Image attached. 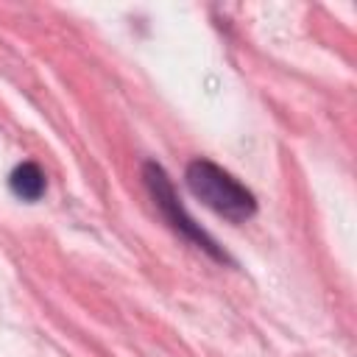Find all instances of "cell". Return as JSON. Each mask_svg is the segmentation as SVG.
Listing matches in <instances>:
<instances>
[{
	"label": "cell",
	"instance_id": "obj_3",
	"mask_svg": "<svg viewBox=\"0 0 357 357\" xmlns=\"http://www.w3.org/2000/svg\"><path fill=\"white\" fill-rule=\"evenodd\" d=\"M8 184H11V192L17 198H22V201H39L42 192H45V173H42V167L36 162H22V165L14 167Z\"/></svg>",
	"mask_w": 357,
	"mask_h": 357
},
{
	"label": "cell",
	"instance_id": "obj_2",
	"mask_svg": "<svg viewBox=\"0 0 357 357\" xmlns=\"http://www.w3.org/2000/svg\"><path fill=\"white\" fill-rule=\"evenodd\" d=\"M142 176H145V184H148V190H151V198H153L156 209L165 215V220H167L176 231H181L184 237H190L192 243H198L204 251H209L212 257L226 259V254L215 245V240H212L204 229H198V226L192 223V218L184 212V206H181V204H178V198H176V190H173V184H170L167 173H165L156 162H148V165H145V170H142Z\"/></svg>",
	"mask_w": 357,
	"mask_h": 357
},
{
	"label": "cell",
	"instance_id": "obj_1",
	"mask_svg": "<svg viewBox=\"0 0 357 357\" xmlns=\"http://www.w3.org/2000/svg\"><path fill=\"white\" fill-rule=\"evenodd\" d=\"M187 187L190 192L204 201L212 212L223 215L226 220L243 223L257 212V201L254 195L234 178L229 176L223 167H218L209 159H195L187 165Z\"/></svg>",
	"mask_w": 357,
	"mask_h": 357
}]
</instances>
